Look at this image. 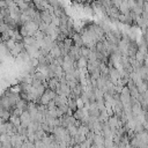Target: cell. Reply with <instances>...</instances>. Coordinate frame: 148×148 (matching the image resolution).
Wrapping results in <instances>:
<instances>
[{
    "label": "cell",
    "mask_w": 148,
    "mask_h": 148,
    "mask_svg": "<svg viewBox=\"0 0 148 148\" xmlns=\"http://www.w3.org/2000/svg\"><path fill=\"white\" fill-rule=\"evenodd\" d=\"M0 117H1V119L6 123V121H8L9 118H10V112L7 111V110H2V111L0 112Z\"/></svg>",
    "instance_id": "cell-1"
}]
</instances>
